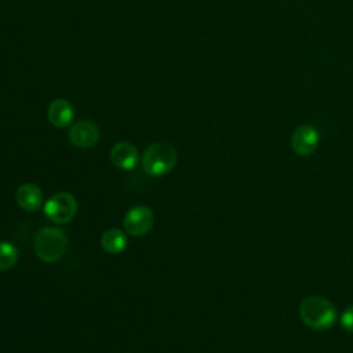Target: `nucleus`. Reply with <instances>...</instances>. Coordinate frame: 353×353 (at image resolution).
<instances>
[{
  "label": "nucleus",
  "mask_w": 353,
  "mask_h": 353,
  "mask_svg": "<svg viewBox=\"0 0 353 353\" xmlns=\"http://www.w3.org/2000/svg\"><path fill=\"white\" fill-rule=\"evenodd\" d=\"M47 117L54 127L62 128V127L70 125L74 117V110L72 103L68 99L57 98L50 103L47 110Z\"/></svg>",
  "instance_id": "9"
},
{
  "label": "nucleus",
  "mask_w": 353,
  "mask_h": 353,
  "mask_svg": "<svg viewBox=\"0 0 353 353\" xmlns=\"http://www.w3.org/2000/svg\"><path fill=\"white\" fill-rule=\"evenodd\" d=\"M99 128L95 123L90 120H81L74 123L69 130L70 142L81 149L94 146L99 141Z\"/></svg>",
  "instance_id": "7"
},
{
  "label": "nucleus",
  "mask_w": 353,
  "mask_h": 353,
  "mask_svg": "<svg viewBox=\"0 0 353 353\" xmlns=\"http://www.w3.org/2000/svg\"><path fill=\"white\" fill-rule=\"evenodd\" d=\"M110 160L112 163L120 170H132L138 160L139 154L137 148L130 142H119L110 150Z\"/></svg>",
  "instance_id": "8"
},
{
  "label": "nucleus",
  "mask_w": 353,
  "mask_h": 353,
  "mask_svg": "<svg viewBox=\"0 0 353 353\" xmlns=\"http://www.w3.org/2000/svg\"><path fill=\"white\" fill-rule=\"evenodd\" d=\"M319 131L313 125L302 124L295 128L291 138V145L296 154L306 157L316 152L319 146Z\"/></svg>",
  "instance_id": "6"
},
{
  "label": "nucleus",
  "mask_w": 353,
  "mask_h": 353,
  "mask_svg": "<svg viewBox=\"0 0 353 353\" xmlns=\"http://www.w3.org/2000/svg\"><path fill=\"white\" fill-rule=\"evenodd\" d=\"M18 261L17 248L8 241H0V270L11 269Z\"/></svg>",
  "instance_id": "12"
},
{
  "label": "nucleus",
  "mask_w": 353,
  "mask_h": 353,
  "mask_svg": "<svg viewBox=\"0 0 353 353\" xmlns=\"http://www.w3.org/2000/svg\"><path fill=\"white\" fill-rule=\"evenodd\" d=\"M17 204L25 211H36L43 204V192L34 183H23L15 193Z\"/></svg>",
  "instance_id": "10"
},
{
  "label": "nucleus",
  "mask_w": 353,
  "mask_h": 353,
  "mask_svg": "<svg viewBox=\"0 0 353 353\" xmlns=\"http://www.w3.org/2000/svg\"><path fill=\"white\" fill-rule=\"evenodd\" d=\"M127 244H128L127 233L117 228H110L105 230L101 236V247L109 254L123 252Z\"/></svg>",
  "instance_id": "11"
},
{
  "label": "nucleus",
  "mask_w": 353,
  "mask_h": 353,
  "mask_svg": "<svg viewBox=\"0 0 353 353\" xmlns=\"http://www.w3.org/2000/svg\"><path fill=\"white\" fill-rule=\"evenodd\" d=\"M77 212V201L73 194L68 192H59L51 196L44 204L46 216L58 225L68 223L74 218Z\"/></svg>",
  "instance_id": "4"
},
{
  "label": "nucleus",
  "mask_w": 353,
  "mask_h": 353,
  "mask_svg": "<svg viewBox=\"0 0 353 353\" xmlns=\"http://www.w3.org/2000/svg\"><path fill=\"white\" fill-rule=\"evenodd\" d=\"M154 223L153 212L146 205H135L130 208L123 218V228L128 236L141 237L150 232Z\"/></svg>",
  "instance_id": "5"
},
{
  "label": "nucleus",
  "mask_w": 353,
  "mask_h": 353,
  "mask_svg": "<svg viewBox=\"0 0 353 353\" xmlns=\"http://www.w3.org/2000/svg\"><path fill=\"white\" fill-rule=\"evenodd\" d=\"M341 325L347 332H353V305L347 306L341 314Z\"/></svg>",
  "instance_id": "13"
},
{
  "label": "nucleus",
  "mask_w": 353,
  "mask_h": 353,
  "mask_svg": "<svg viewBox=\"0 0 353 353\" xmlns=\"http://www.w3.org/2000/svg\"><path fill=\"white\" fill-rule=\"evenodd\" d=\"M299 316L309 328L328 330L335 324L338 313L327 298L312 295L301 302Z\"/></svg>",
  "instance_id": "1"
},
{
  "label": "nucleus",
  "mask_w": 353,
  "mask_h": 353,
  "mask_svg": "<svg viewBox=\"0 0 353 353\" xmlns=\"http://www.w3.org/2000/svg\"><path fill=\"white\" fill-rule=\"evenodd\" d=\"M176 150L167 142H154L146 148L142 156V168L148 175L161 176L168 174L176 164Z\"/></svg>",
  "instance_id": "3"
},
{
  "label": "nucleus",
  "mask_w": 353,
  "mask_h": 353,
  "mask_svg": "<svg viewBox=\"0 0 353 353\" xmlns=\"http://www.w3.org/2000/svg\"><path fill=\"white\" fill-rule=\"evenodd\" d=\"M66 248L68 236L62 229L47 226L36 233L33 250L40 261L47 263L57 262L66 252Z\"/></svg>",
  "instance_id": "2"
}]
</instances>
